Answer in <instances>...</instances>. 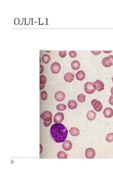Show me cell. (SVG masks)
Listing matches in <instances>:
<instances>
[{
	"label": "cell",
	"mask_w": 113,
	"mask_h": 170,
	"mask_svg": "<svg viewBox=\"0 0 113 170\" xmlns=\"http://www.w3.org/2000/svg\"><path fill=\"white\" fill-rule=\"evenodd\" d=\"M50 133L52 137L57 143L64 141L67 137L68 131L63 125L61 123H55L52 126Z\"/></svg>",
	"instance_id": "6da1fadb"
},
{
	"label": "cell",
	"mask_w": 113,
	"mask_h": 170,
	"mask_svg": "<svg viewBox=\"0 0 113 170\" xmlns=\"http://www.w3.org/2000/svg\"><path fill=\"white\" fill-rule=\"evenodd\" d=\"M84 90L85 92L88 94L93 93L95 90L93 83L90 82H86L85 83Z\"/></svg>",
	"instance_id": "7a4b0ae2"
},
{
	"label": "cell",
	"mask_w": 113,
	"mask_h": 170,
	"mask_svg": "<svg viewBox=\"0 0 113 170\" xmlns=\"http://www.w3.org/2000/svg\"><path fill=\"white\" fill-rule=\"evenodd\" d=\"M102 63L104 67H108L113 66V55H110L103 58Z\"/></svg>",
	"instance_id": "3957f363"
},
{
	"label": "cell",
	"mask_w": 113,
	"mask_h": 170,
	"mask_svg": "<svg viewBox=\"0 0 113 170\" xmlns=\"http://www.w3.org/2000/svg\"><path fill=\"white\" fill-rule=\"evenodd\" d=\"M92 105L94 109L97 112H100L102 111L103 105L99 101L96 99H93L91 102Z\"/></svg>",
	"instance_id": "277c9868"
},
{
	"label": "cell",
	"mask_w": 113,
	"mask_h": 170,
	"mask_svg": "<svg viewBox=\"0 0 113 170\" xmlns=\"http://www.w3.org/2000/svg\"><path fill=\"white\" fill-rule=\"evenodd\" d=\"M61 69L60 65L58 62H54L52 64L51 66V70L53 74H58L60 71Z\"/></svg>",
	"instance_id": "5b68a950"
},
{
	"label": "cell",
	"mask_w": 113,
	"mask_h": 170,
	"mask_svg": "<svg viewBox=\"0 0 113 170\" xmlns=\"http://www.w3.org/2000/svg\"><path fill=\"white\" fill-rule=\"evenodd\" d=\"M93 84L95 90L98 92L102 91L104 89V83L103 82L99 80H97L94 82Z\"/></svg>",
	"instance_id": "8992f818"
},
{
	"label": "cell",
	"mask_w": 113,
	"mask_h": 170,
	"mask_svg": "<svg viewBox=\"0 0 113 170\" xmlns=\"http://www.w3.org/2000/svg\"><path fill=\"white\" fill-rule=\"evenodd\" d=\"M64 119V115L61 112H57L54 117V123H61Z\"/></svg>",
	"instance_id": "52a82bcc"
},
{
	"label": "cell",
	"mask_w": 113,
	"mask_h": 170,
	"mask_svg": "<svg viewBox=\"0 0 113 170\" xmlns=\"http://www.w3.org/2000/svg\"><path fill=\"white\" fill-rule=\"evenodd\" d=\"M95 151L93 149L89 148L86 150L85 156L88 159H92L95 156Z\"/></svg>",
	"instance_id": "ba28073f"
},
{
	"label": "cell",
	"mask_w": 113,
	"mask_h": 170,
	"mask_svg": "<svg viewBox=\"0 0 113 170\" xmlns=\"http://www.w3.org/2000/svg\"><path fill=\"white\" fill-rule=\"evenodd\" d=\"M54 98L57 101L62 102L66 98L64 93L62 91H58L55 93Z\"/></svg>",
	"instance_id": "9c48e42d"
},
{
	"label": "cell",
	"mask_w": 113,
	"mask_h": 170,
	"mask_svg": "<svg viewBox=\"0 0 113 170\" xmlns=\"http://www.w3.org/2000/svg\"><path fill=\"white\" fill-rule=\"evenodd\" d=\"M103 114L106 118H111L113 116V110L110 107H107L104 110Z\"/></svg>",
	"instance_id": "30bf717a"
},
{
	"label": "cell",
	"mask_w": 113,
	"mask_h": 170,
	"mask_svg": "<svg viewBox=\"0 0 113 170\" xmlns=\"http://www.w3.org/2000/svg\"><path fill=\"white\" fill-rule=\"evenodd\" d=\"M74 79V76L72 73H67L65 74L64 77V79L66 82L68 83H71L73 81Z\"/></svg>",
	"instance_id": "8fae6325"
},
{
	"label": "cell",
	"mask_w": 113,
	"mask_h": 170,
	"mask_svg": "<svg viewBox=\"0 0 113 170\" xmlns=\"http://www.w3.org/2000/svg\"><path fill=\"white\" fill-rule=\"evenodd\" d=\"M72 143L70 140H67L64 142L62 144V147L63 149L66 151H68L72 148Z\"/></svg>",
	"instance_id": "7c38bea8"
},
{
	"label": "cell",
	"mask_w": 113,
	"mask_h": 170,
	"mask_svg": "<svg viewBox=\"0 0 113 170\" xmlns=\"http://www.w3.org/2000/svg\"><path fill=\"white\" fill-rule=\"evenodd\" d=\"M86 116L88 120L92 121L96 118V114L93 110H90L87 112Z\"/></svg>",
	"instance_id": "4fadbf2b"
},
{
	"label": "cell",
	"mask_w": 113,
	"mask_h": 170,
	"mask_svg": "<svg viewBox=\"0 0 113 170\" xmlns=\"http://www.w3.org/2000/svg\"><path fill=\"white\" fill-rule=\"evenodd\" d=\"M86 74L84 72L82 71H78L76 74V77L78 80L82 81L85 79Z\"/></svg>",
	"instance_id": "5bb4252c"
},
{
	"label": "cell",
	"mask_w": 113,
	"mask_h": 170,
	"mask_svg": "<svg viewBox=\"0 0 113 170\" xmlns=\"http://www.w3.org/2000/svg\"><path fill=\"white\" fill-rule=\"evenodd\" d=\"M77 103L74 100H70L68 103V107L69 109L71 110L75 109L77 107Z\"/></svg>",
	"instance_id": "9a60e30c"
},
{
	"label": "cell",
	"mask_w": 113,
	"mask_h": 170,
	"mask_svg": "<svg viewBox=\"0 0 113 170\" xmlns=\"http://www.w3.org/2000/svg\"><path fill=\"white\" fill-rule=\"evenodd\" d=\"M69 132L71 135L73 136H77L79 134V131L75 127L71 128L69 130Z\"/></svg>",
	"instance_id": "2e32d148"
},
{
	"label": "cell",
	"mask_w": 113,
	"mask_h": 170,
	"mask_svg": "<svg viewBox=\"0 0 113 170\" xmlns=\"http://www.w3.org/2000/svg\"><path fill=\"white\" fill-rule=\"evenodd\" d=\"M80 63L77 60H74L71 62V66L73 69L77 70L79 69L80 67Z\"/></svg>",
	"instance_id": "e0dca14e"
},
{
	"label": "cell",
	"mask_w": 113,
	"mask_h": 170,
	"mask_svg": "<svg viewBox=\"0 0 113 170\" xmlns=\"http://www.w3.org/2000/svg\"><path fill=\"white\" fill-rule=\"evenodd\" d=\"M53 115L51 112L50 111H46L43 112L40 115V117L44 120L45 118L48 117H52Z\"/></svg>",
	"instance_id": "ac0fdd59"
},
{
	"label": "cell",
	"mask_w": 113,
	"mask_h": 170,
	"mask_svg": "<svg viewBox=\"0 0 113 170\" xmlns=\"http://www.w3.org/2000/svg\"><path fill=\"white\" fill-rule=\"evenodd\" d=\"M57 157L59 159H66L67 158V154L64 151H61L57 154Z\"/></svg>",
	"instance_id": "d6986e66"
},
{
	"label": "cell",
	"mask_w": 113,
	"mask_h": 170,
	"mask_svg": "<svg viewBox=\"0 0 113 170\" xmlns=\"http://www.w3.org/2000/svg\"><path fill=\"white\" fill-rule=\"evenodd\" d=\"M51 60V58L50 55L47 54H44L42 57V60L43 63L46 64L48 63Z\"/></svg>",
	"instance_id": "ffe728a7"
},
{
	"label": "cell",
	"mask_w": 113,
	"mask_h": 170,
	"mask_svg": "<svg viewBox=\"0 0 113 170\" xmlns=\"http://www.w3.org/2000/svg\"><path fill=\"white\" fill-rule=\"evenodd\" d=\"M86 95H84L83 94H80L78 95L77 96V100L80 103H83L86 100Z\"/></svg>",
	"instance_id": "44dd1931"
},
{
	"label": "cell",
	"mask_w": 113,
	"mask_h": 170,
	"mask_svg": "<svg viewBox=\"0 0 113 170\" xmlns=\"http://www.w3.org/2000/svg\"><path fill=\"white\" fill-rule=\"evenodd\" d=\"M56 108L58 111H63L66 109V106L64 104H59L57 106Z\"/></svg>",
	"instance_id": "7402d4cb"
},
{
	"label": "cell",
	"mask_w": 113,
	"mask_h": 170,
	"mask_svg": "<svg viewBox=\"0 0 113 170\" xmlns=\"http://www.w3.org/2000/svg\"><path fill=\"white\" fill-rule=\"evenodd\" d=\"M106 140L108 143L113 142V133L108 134L106 137Z\"/></svg>",
	"instance_id": "603a6c76"
},
{
	"label": "cell",
	"mask_w": 113,
	"mask_h": 170,
	"mask_svg": "<svg viewBox=\"0 0 113 170\" xmlns=\"http://www.w3.org/2000/svg\"><path fill=\"white\" fill-rule=\"evenodd\" d=\"M46 81V78L44 75H42L40 76V83L41 84H45Z\"/></svg>",
	"instance_id": "cb8c5ba5"
},
{
	"label": "cell",
	"mask_w": 113,
	"mask_h": 170,
	"mask_svg": "<svg viewBox=\"0 0 113 170\" xmlns=\"http://www.w3.org/2000/svg\"><path fill=\"white\" fill-rule=\"evenodd\" d=\"M41 97L42 100H46L47 98V94L46 91H43L41 93Z\"/></svg>",
	"instance_id": "d4e9b609"
},
{
	"label": "cell",
	"mask_w": 113,
	"mask_h": 170,
	"mask_svg": "<svg viewBox=\"0 0 113 170\" xmlns=\"http://www.w3.org/2000/svg\"><path fill=\"white\" fill-rule=\"evenodd\" d=\"M59 55L61 58H64L67 55V51H59Z\"/></svg>",
	"instance_id": "484cf974"
},
{
	"label": "cell",
	"mask_w": 113,
	"mask_h": 170,
	"mask_svg": "<svg viewBox=\"0 0 113 170\" xmlns=\"http://www.w3.org/2000/svg\"><path fill=\"white\" fill-rule=\"evenodd\" d=\"M69 55L70 58H74L77 56V53L74 51H70L69 53Z\"/></svg>",
	"instance_id": "4316f807"
},
{
	"label": "cell",
	"mask_w": 113,
	"mask_h": 170,
	"mask_svg": "<svg viewBox=\"0 0 113 170\" xmlns=\"http://www.w3.org/2000/svg\"><path fill=\"white\" fill-rule=\"evenodd\" d=\"M109 103L111 105L113 106V95H111L109 98Z\"/></svg>",
	"instance_id": "83f0119b"
},
{
	"label": "cell",
	"mask_w": 113,
	"mask_h": 170,
	"mask_svg": "<svg viewBox=\"0 0 113 170\" xmlns=\"http://www.w3.org/2000/svg\"><path fill=\"white\" fill-rule=\"evenodd\" d=\"M101 51H91V52L93 54L95 55H98L101 53Z\"/></svg>",
	"instance_id": "f1b7e54d"
},
{
	"label": "cell",
	"mask_w": 113,
	"mask_h": 170,
	"mask_svg": "<svg viewBox=\"0 0 113 170\" xmlns=\"http://www.w3.org/2000/svg\"><path fill=\"white\" fill-rule=\"evenodd\" d=\"M40 74H42V73L44 71V67L42 65H40Z\"/></svg>",
	"instance_id": "f546056e"
},
{
	"label": "cell",
	"mask_w": 113,
	"mask_h": 170,
	"mask_svg": "<svg viewBox=\"0 0 113 170\" xmlns=\"http://www.w3.org/2000/svg\"><path fill=\"white\" fill-rule=\"evenodd\" d=\"M45 86V84L42 85L40 84V90H42V89H43L44 88Z\"/></svg>",
	"instance_id": "4dcf8cb0"
},
{
	"label": "cell",
	"mask_w": 113,
	"mask_h": 170,
	"mask_svg": "<svg viewBox=\"0 0 113 170\" xmlns=\"http://www.w3.org/2000/svg\"><path fill=\"white\" fill-rule=\"evenodd\" d=\"M103 52H104V53H111L112 52V51H103Z\"/></svg>",
	"instance_id": "1f68e13d"
},
{
	"label": "cell",
	"mask_w": 113,
	"mask_h": 170,
	"mask_svg": "<svg viewBox=\"0 0 113 170\" xmlns=\"http://www.w3.org/2000/svg\"><path fill=\"white\" fill-rule=\"evenodd\" d=\"M111 94H112V95H113V86L111 87Z\"/></svg>",
	"instance_id": "d6a6232c"
},
{
	"label": "cell",
	"mask_w": 113,
	"mask_h": 170,
	"mask_svg": "<svg viewBox=\"0 0 113 170\" xmlns=\"http://www.w3.org/2000/svg\"><path fill=\"white\" fill-rule=\"evenodd\" d=\"M111 79H112V82L113 83V75L112 78H111Z\"/></svg>",
	"instance_id": "836d02e7"
}]
</instances>
